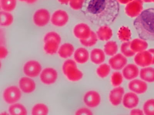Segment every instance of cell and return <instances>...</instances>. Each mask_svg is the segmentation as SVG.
Returning <instances> with one entry per match:
<instances>
[{
  "label": "cell",
  "instance_id": "obj_38",
  "mask_svg": "<svg viewBox=\"0 0 154 115\" xmlns=\"http://www.w3.org/2000/svg\"><path fill=\"white\" fill-rule=\"evenodd\" d=\"M75 115H89L93 114L91 111L87 108H80L76 111L75 113Z\"/></svg>",
  "mask_w": 154,
  "mask_h": 115
},
{
  "label": "cell",
  "instance_id": "obj_28",
  "mask_svg": "<svg viewBox=\"0 0 154 115\" xmlns=\"http://www.w3.org/2000/svg\"><path fill=\"white\" fill-rule=\"evenodd\" d=\"M49 112V108L46 105L43 103H37L32 107L31 114L33 115H46Z\"/></svg>",
  "mask_w": 154,
  "mask_h": 115
},
{
  "label": "cell",
  "instance_id": "obj_31",
  "mask_svg": "<svg viewBox=\"0 0 154 115\" xmlns=\"http://www.w3.org/2000/svg\"><path fill=\"white\" fill-rule=\"evenodd\" d=\"M104 53L107 55L113 56L118 51L117 44L114 41H109L104 45Z\"/></svg>",
  "mask_w": 154,
  "mask_h": 115
},
{
  "label": "cell",
  "instance_id": "obj_6",
  "mask_svg": "<svg viewBox=\"0 0 154 115\" xmlns=\"http://www.w3.org/2000/svg\"><path fill=\"white\" fill-rule=\"evenodd\" d=\"M42 71V65L36 60H29L25 63L23 67L24 74L32 78L39 76Z\"/></svg>",
  "mask_w": 154,
  "mask_h": 115
},
{
  "label": "cell",
  "instance_id": "obj_29",
  "mask_svg": "<svg viewBox=\"0 0 154 115\" xmlns=\"http://www.w3.org/2000/svg\"><path fill=\"white\" fill-rule=\"evenodd\" d=\"M17 0H1V9L5 12H11L14 10L17 6Z\"/></svg>",
  "mask_w": 154,
  "mask_h": 115
},
{
  "label": "cell",
  "instance_id": "obj_13",
  "mask_svg": "<svg viewBox=\"0 0 154 115\" xmlns=\"http://www.w3.org/2000/svg\"><path fill=\"white\" fill-rule=\"evenodd\" d=\"M83 102L88 107H97L101 102V97L97 92L89 91L86 93L84 96Z\"/></svg>",
  "mask_w": 154,
  "mask_h": 115
},
{
  "label": "cell",
  "instance_id": "obj_14",
  "mask_svg": "<svg viewBox=\"0 0 154 115\" xmlns=\"http://www.w3.org/2000/svg\"><path fill=\"white\" fill-rule=\"evenodd\" d=\"M134 61L137 65L140 67H146L152 65V57L148 50L137 53L135 56Z\"/></svg>",
  "mask_w": 154,
  "mask_h": 115
},
{
  "label": "cell",
  "instance_id": "obj_5",
  "mask_svg": "<svg viewBox=\"0 0 154 115\" xmlns=\"http://www.w3.org/2000/svg\"><path fill=\"white\" fill-rule=\"evenodd\" d=\"M2 97L5 103L12 105L20 100L22 97V91L17 86H9L4 90Z\"/></svg>",
  "mask_w": 154,
  "mask_h": 115
},
{
  "label": "cell",
  "instance_id": "obj_45",
  "mask_svg": "<svg viewBox=\"0 0 154 115\" xmlns=\"http://www.w3.org/2000/svg\"><path fill=\"white\" fill-rule=\"evenodd\" d=\"M20 2H26L27 3V2H28L29 0H18Z\"/></svg>",
  "mask_w": 154,
  "mask_h": 115
},
{
  "label": "cell",
  "instance_id": "obj_27",
  "mask_svg": "<svg viewBox=\"0 0 154 115\" xmlns=\"http://www.w3.org/2000/svg\"><path fill=\"white\" fill-rule=\"evenodd\" d=\"M14 18L11 12L1 11L0 13V25L2 27H8L13 23Z\"/></svg>",
  "mask_w": 154,
  "mask_h": 115
},
{
  "label": "cell",
  "instance_id": "obj_35",
  "mask_svg": "<svg viewBox=\"0 0 154 115\" xmlns=\"http://www.w3.org/2000/svg\"><path fill=\"white\" fill-rule=\"evenodd\" d=\"M143 110L145 115H154V99L147 100L144 104Z\"/></svg>",
  "mask_w": 154,
  "mask_h": 115
},
{
  "label": "cell",
  "instance_id": "obj_46",
  "mask_svg": "<svg viewBox=\"0 0 154 115\" xmlns=\"http://www.w3.org/2000/svg\"><path fill=\"white\" fill-rule=\"evenodd\" d=\"M143 2H146V3H149L151 2L150 1V0H142Z\"/></svg>",
  "mask_w": 154,
  "mask_h": 115
},
{
  "label": "cell",
  "instance_id": "obj_2",
  "mask_svg": "<svg viewBox=\"0 0 154 115\" xmlns=\"http://www.w3.org/2000/svg\"><path fill=\"white\" fill-rule=\"evenodd\" d=\"M133 25L140 38L154 41V8L143 10L136 18Z\"/></svg>",
  "mask_w": 154,
  "mask_h": 115
},
{
  "label": "cell",
  "instance_id": "obj_24",
  "mask_svg": "<svg viewBox=\"0 0 154 115\" xmlns=\"http://www.w3.org/2000/svg\"><path fill=\"white\" fill-rule=\"evenodd\" d=\"M90 59L94 64L100 65L105 60V53L101 49H94L91 52Z\"/></svg>",
  "mask_w": 154,
  "mask_h": 115
},
{
  "label": "cell",
  "instance_id": "obj_11",
  "mask_svg": "<svg viewBox=\"0 0 154 115\" xmlns=\"http://www.w3.org/2000/svg\"><path fill=\"white\" fill-rule=\"evenodd\" d=\"M91 30L88 24L79 23L75 25L73 30V33L75 38L81 40L86 39L91 34Z\"/></svg>",
  "mask_w": 154,
  "mask_h": 115
},
{
  "label": "cell",
  "instance_id": "obj_10",
  "mask_svg": "<svg viewBox=\"0 0 154 115\" xmlns=\"http://www.w3.org/2000/svg\"><path fill=\"white\" fill-rule=\"evenodd\" d=\"M143 4L142 0H133L126 4L125 13L129 17L136 18L142 12Z\"/></svg>",
  "mask_w": 154,
  "mask_h": 115
},
{
  "label": "cell",
  "instance_id": "obj_25",
  "mask_svg": "<svg viewBox=\"0 0 154 115\" xmlns=\"http://www.w3.org/2000/svg\"><path fill=\"white\" fill-rule=\"evenodd\" d=\"M8 112L11 115H26L27 114L26 108L20 103H16L10 105L8 108Z\"/></svg>",
  "mask_w": 154,
  "mask_h": 115
},
{
  "label": "cell",
  "instance_id": "obj_43",
  "mask_svg": "<svg viewBox=\"0 0 154 115\" xmlns=\"http://www.w3.org/2000/svg\"><path fill=\"white\" fill-rule=\"evenodd\" d=\"M148 51L151 53L152 57V65H154V49H149Z\"/></svg>",
  "mask_w": 154,
  "mask_h": 115
},
{
  "label": "cell",
  "instance_id": "obj_40",
  "mask_svg": "<svg viewBox=\"0 0 154 115\" xmlns=\"http://www.w3.org/2000/svg\"><path fill=\"white\" fill-rule=\"evenodd\" d=\"M144 112L139 109H133L130 112L131 115H143Z\"/></svg>",
  "mask_w": 154,
  "mask_h": 115
},
{
  "label": "cell",
  "instance_id": "obj_36",
  "mask_svg": "<svg viewBox=\"0 0 154 115\" xmlns=\"http://www.w3.org/2000/svg\"><path fill=\"white\" fill-rule=\"evenodd\" d=\"M123 76L119 72H115L112 74L111 77V82L112 86L118 87L123 82Z\"/></svg>",
  "mask_w": 154,
  "mask_h": 115
},
{
  "label": "cell",
  "instance_id": "obj_34",
  "mask_svg": "<svg viewBox=\"0 0 154 115\" xmlns=\"http://www.w3.org/2000/svg\"><path fill=\"white\" fill-rule=\"evenodd\" d=\"M121 51L125 57H130L135 55L130 47V42H124L121 46Z\"/></svg>",
  "mask_w": 154,
  "mask_h": 115
},
{
  "label": "cell",
  "instance_id": "obj_42",
  "mask_svg": "<svg viewBox=\"0 0 154 115\" xmlns=\"http://www.w3.org/2000/svg\"><path fill=\"white\" fill-rule=\"evenodd\" d=\"M132 1L133 0H118L119 3L122 4H127Z\"/></svg>",
  "mask_w": 154,
  "mask_h": 115
},
{
  "label": "cell",
  "instance_id": "obj_39",
  "mask_svg": "<svg viewBox=\"0 0 154 115\" xmlns=\"http://www.w3.org/2000/svg\"><path fill=\"white\" fill-rule=\"evenodd\" d=\"M8 55V51L7 48L5 46H0V58L4 59L6 58Z\"/></svg>",
  "mask_w": 154,
  "mask_h": 115
},
{
  "label": "cell",
  "instance_id": "obj_4",
  "mask_svg": "<svg viewBox=\"0 0 154 115\" xmlns=\"http://www.w3.org/2000/svg\"><path fill=\"white\" fill-rule=\"evenodd\" d=\"M62 69L63 74L69 81H78L83 78V73L78 69L75 60H66L63 64Z\"/></svg>",
  "mask_w": 154,
  "mask_h": 115
},
{
  "label": "cell",
  "instance_id": "obj_7",
  "mask_svg": "<svg viewBox=\"0 0 154 115\" xmlns=\"http://www.w3.org/2000/svg\"><path fill=\"white\" fill-rule=\"evenodd\" d=\"M50 12L46 9L41 8L34 12L32 17V21L36 26L42 27L46 26L51 21Z\"/></svg>",
  "mask_w": 154,
  "mask_h": 115
},
{
  "label": "cell",
  "instance_id": "obj_17",
  "mask_svg": "<svg viewBox=\"0 0 154 115\" xmlns=\"http://www.w3.org/2000/svg\"><path fill=\"white\" fill-rule=\"evenodd\" d=\"M129 90L135 93L141 94L145 93L148 86L145 81L140 79H133L128 84Z\"/></svg>",
  "mask_w": 154,
  "mask_h": 115
},
{
  "label": "cell",
  "instance_id": "obj_12",
  "mask_svg": "<svg viewBox=\"0 0 154 115\" xmlns=\"http://www.w3.org/2000/svg\"><path fill=\"white\" fill-rule=\"evenodd\" d=\"M19 87L22 92L25 94H31L36 89V84L32 78L29 77H23L19 79Z\"/></svg>",
  "mask_w": 154,
  "mask_h": 115
},
{
  "label": "cell",
  "instance_id": "obj_23",
  "mask_svg": "<svg viewBox=\"0 0 154 115\" xmlns=\"http://www.w3.org/2000/svg\"><path fill=\"white\" fill-rule=\"evenodd\" d=\"M148 47V44L146 41L141 38H136L130 42L131 49L135 53L143 51Z\"/></svg>",
  "mask_w": 154,
  "mask_h": 115
},
{
  "label": "cell",
  "instance_id": "obj_9",
  "mask_svg": "<svg viewBox=\"0 0 154 115\" xmlns=\"http://www.w3.org/2000/svg\"><path fill=\"white\" fill-rule=\"evenodd\" d=\"M41 83L46 85H51L55 83L58 78L57 70L53 68L48 67L42 70L39 75Z\"/></svg>",
  "mask_w": 154,
  "mask_h": 115
},
{
  "label": "cell",
  "instance_id": "obj_26",
  "mask_svg": "<svg viewBox=\"0 0 154 115\" xmlns=\"http://www.w3.org/2000/svg\"><path fill=\"white\" fill-rule=\"evenodd\" d=\"M140 78L144 81L148 83L154 82V68L152 67H144L140 70Z\"/></svg>",
  "mask_w": 154,
  "mask_h": 115
},
{
  "label": "cell",
  "instance_id": "obj_16",
  "mask_svg": "<svg viewBox=\"0 0 154 115\" xmlns=\"http://www.w3.org/2000/svg\"><path fill=\"white\" fill-rule=\"evenodd\" d=\"M124 89L122 87H116L111 90L109 94V99L111 103L114 106L119 105L123 101Z\"/></svg>",
  "mask_w": 154,
  "mask_h": 115
},
{
  "label": "cell",
  "instance_id": "obj_47",
  "mask_svg": "<svg viewBox=\"0 0 154 115\" xmlns=\"http://www.w3.org/2000/svg\"><path fill=\"white\" fill-rule=\"evenodd\" d=\"M151 1V2H154V0H150Z\"/></svg>",
  "mask_w": 154,
  "mask_h": 115
},
{
  "label": "cell",
  "instance_id": "obj_18",
  "mask_svg": "<svg viewBox=\"0 0 154 115\" xmlns=\"http://www.w3.org/2000/svg\"><path fill=\"white\" fill-rule=\"evenodd\" d=\"M139 99L136 93L133 92L127 93L123 99L124 106L127 109H131L136 108L138 105Z\"/></svg>",
  "mask_w": 154,
  "mask_h": 115
},
{
  "label": "cell",
  "instance_id": "obj_30",
  "mask_svg": "<svg viewBox=\"0 0 154 115\" xmlns=\"http://www.w3.org/2000/svg\"><path fill=\"white\" fill-rule=\"evenodd\" d=\"M118 36L121 41L124 42H128L131 38V31L128 27L125 26L121 27L118 31Z\"/></svg>",
  "mask_w": 154,
  "mask_h": 115
},
{
  "label": "cell",
  "instance_id": "obj_32",
  "mask_svg": "<svg viewBox=\"0 0 154 115\" xmlns=\"http://www.w3.org/2000/svg\"><path fill=\"white\" fill-rule=\"evenodd\" d=\"M98 38L95 33L93 31H91L90 36L86 39L79 40L81 44L87 47H91L94 46L97 42Z\"/></svg>",
  "mask_w": 154,
  "mask_h": 115
},
{
  "label": "cell",
  "instance_id": "obj_41",
  "mask_svg": "<svg viewBox=\"0 0 154 115\" xmlns=\"http://www.w3.org/2000/svg\"><path fill=\"white\" fill-rule=\"evenodd\" d=\"M57 1L61 5H66L69 4L70 0H57Z\"/></svg>",
  "mask_w": 154,
  "mask_h": 115
},
{
  "label": "cell",
  "instance_id": "obj_8",
  "mask_svg": "<svg viewBox=\"0 0 154 115\" xmlns=\"http://www.w3.org/2000/svg\"><path fill=\"white\" fill-rule=\"evenodd\" d=\"M69 19V16L67 12L62 9H58L51 16L50 22L54 26L62 27L66 25Z\"/></svg>",
  "mask_w": 154,
  "mask_h": 115
},
{
  "label": "cell",
  "instance_id": "obj_1",
  "mask_svg": "<svg viewBox=\"0 0 154 115\" xmlns=\"http://www.w3.org/2000/svg\"><path fill=\"white\" fill-rule=\"evenodd\" d=\"M85 12L96 25L112 24L119 16L120 6L118 0H85Z\"/></svg>",
  "mask_w": 154,
  "mask_h": 115
},
{
  "label": "cell",
  "instance_id": "obj_19",
  "mask_svg": "<svg viewBox=\"0 0 154 115\" xmlns=\"http://www.w3.org/2000/svg\"><path fill=\"white\" fill-rule=\"evenodd\" d=\"M75 47L73 45L69 43L63 44L60 46L57 53L61 58L66 59L69 58L75 52Z\"/></svg>",
  "mask_w": 154,
  "mask_h": 115
},
{
  "label": "cell",
  "instance_id": "obj_15",
  "mask_svg": "<svg viewBox=\"0 0 154 115\" xmlns=\"http://www.w3.org/2000/svg\"><path fill=\"white\" fill-rule=\"evenodd\" d=\"M128 60L123 55L119 54L112 56L109 60V64L112 69L120 70L127 65Z\"/></svg>",
  "mask_w": 154,
  "mask_h": 115
},
{
  "label": "cell",
  "instance_id": "obj_21",
  "mask_svg": "<svg viewBox=\"0 0 154 115\" xmlns=\"http://www.w3.org/2000/svg\"><path fill=\"white\" fill-rule=\"evenodd\" d=\"M89 57V52L85 48H78L74 52V60L78 64H83L87 62Z\"/></svg>",
  "mask_w": 154,
  "mask_h": 115
},
{
  "label": "cell",
  "instance_id": "obj_33",
  "mask_svg": "<svg viewBox=\"0 0 154 115\" xmlns=\"http://www.w3.org/2000/svg\"><path fill=\"white\" fill-rule=\"evenodd\" d=\"M111 67L106 64H101L96 70L97 74L102 78L106 77L110 72Z\"/></svg>",
  "mask_w": 154,
  "mask_h": 115
},
{
  "label": "cell",
  "instance_id": "obj_20",
  "mask_svg": "<svg viewBox=\"0 0 154 115\" xmlns=\"http://www.w3.org/2000/svg\"><path fill=\"white\" fill-rule=\"evenodd\" d=\"M123 75L125 79L130 80L135 78L139 74V71L137 66L130 64L126 65L123 70Z\"/></svg>",
  "mask_w": 154,
  "mask_h": 115
},
{
  "label": "cell",
  "instance_id": "obj_44",
  "mask_svg": "<svg viewBox=\"0 0 154 115\" xmlns=\"http://www.w3.org/2000/svg\"><path fill=\"white\" fill-rule=\"evenodd\" d=\"M37 1H38V0H29L27 3L29 4H32L35 3Z\"/></svg>",
  "mask_w": 154,
  "mask_h": 115
},
{
  "label": "cell",
  "instance_id": "obj_37",
  "mask_svg": "<svg viewBox=\"0 0 154 115\" xmlns=\"http://www.w3.org/2000/svg\"><path fill=\"white\" fill-rule=\"evenodd\" d=\"M85 2V0H70L69 5L73 10H79L83 7Z\"/></svg>",
  "mask_w": 154,
  "mask_h": 115
},
{
  "label": "cell",
  "instance_id": "obj_3",
  "mask_svg": "<svg viewBox=\"0 0 154 115\" xmlns=\"http://www.w3.org/2000/svg\"><path fill=\"white\" fill-rule=\"evenodd\" d=\"M62 39L60 34L54 31H50L43 38V50L46 54L53 55L58 51Z\"/></svg>",
  "mask_w": 154,
  "mask_h": 115
},
{
  "label": "cell",
  "instance_id": "obj_22",
  "mask_svg": "<svg viewBox=\"0 0 154 115\" xmlns=\"http://www.w3.org/2000/svg\"><path fill=\"white\" fill-rule=\"evenodd\" d=\"M98 39L102 41H107L112 38L113 33L108 25L100 26L96 32Z\"/></svg>",
  "mask_w": 154,
  "mask_h": 115
}]
</instances>
